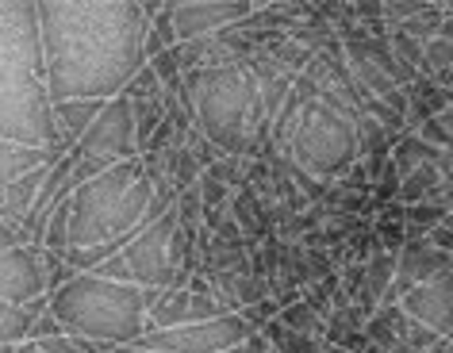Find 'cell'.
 <instances>
[{"label": "cell", "mask_w": 453, "mask_h": 353, "mask_svg": "<svg viewBox=\"0 0 453 353\" xmlns=\"http://www.w3.org/2000/svg\"><path fill=\"white\" fill-rule=\"evenodd\" d=\"M58 150H31V146L0 142V300L12 303H35L47 295V280H42L39 249H31L12 226L4 223V200L19 177L31 169L58 162Z\"/></svg>", "instance_id": "cell-8"}, {"label": "cell", "mask_w": 453, "mask_h": 353, "mask_svg": "<svg viewBox=\"0 0 453 353\" xmlns=\"http://www.w3.org/2000/svg\"><path fill=\"white\" fill-rule=\"evenodd\" d=\"M42 307H47V295L35 303H12V300H0V341H27L31 318H35Z\"/></svg>", "instance_id": "cell-17"}, {"label": "cell", "mask_w": 453, "mask_h": 353, "mask_svg": "<svg viewBox=\"0 0 453 353\" xmlns=\"http://www.w3.org/2000/svg\"><path fill=\"white\" fill-rule=\"evenodd\" d=\"M277 323H280V326H288V330H296V334L323 338V318L315 315L303 300H292V303L280 307V311H277Z\"/></svg>", "instance_id": "cell-20"}, {"label": "cell", "mask_w": 453, "mask_h": 353, "mask_svg": "<svg viewBox=\"0 0 453 353\" xmlns=\"http://www.w3.org/2000/svg\"><path fill=\"white\" fill-rule=\"evenodd\" d=\"M262 338H265L269 353H319V349L326 346L323 338H311V334H296V330L280 326L277 318H273V323H265Z\"/></svg>", "instance_id": "cell-18"}, {"label": "cell", "mask_w": 453, "mask_h": 353, "mask_svg": "<svg viewBox=\"0 0 453 353\" xmlns=\"http://www.w3.org/2000/svg\"><path fill=\"white\" fill-rule=\"evenodd\" d=\"M104 353H146V349H139V346H119V349H104Z\"/></svg>", "instance_id": "cell-27"}, {"label": "cell", "mask_w": 453, "mask_h": 353, "mask_svg": "<svg viewBox=\"0 0 453 353\" xmlns=\"http://www.w3.org/2000/svg\"><path fill=\"white\" fill-rule=\"evenodd\" d=\"M162 0H35L50 104L116 100L146 65V35Z\"/></svg>", "instance_id": "cell-1"}, {"label": "cell", "mask_w": 453, "mask_h": 353, "mask_svg": "<svg viewBox=\"0 0 453 353\" xmlns=\"http://www.w3.org/2000/svg\"><path fill=\"white\" fill-rule=\"evenodd\" d=\"M16 353H42V349L35 346V341H19V346H16Z\"/></svg>", "instance_id": "cell-25"}, {"label": "cell", "mask_w": 453, "mask_h": 353, "mask_svg": "<svg viewBox=\"0 0 453 353\" xmlns=\"http://www.w3.org/2000/svg\"><path fill=\"white\" fill-rule=\"evenodd\" d=\"M108 100H62V104H50L54 116V134H58V150H73L77 139L93 127V119L100 116Z\"/></svg>", "instance_id": "cell-15"}, {"label": "cell", "mask_w": 453, "mask_h": 353, "mask_svg": "<svg viewBox=\"0 0 453 353\" xmlns=\"http://www.w3.org/2000/svg\"><path fill=\"white\" fill-rule=\"evenodd\" d=\"M434 81H441V85H446V88H449V93H453V65H449V70H446V73H441V77H434Z\"/></svg>", "instance_id": "cell-26"}, {"label": "cell", "mask_w": 453, "mask_h": 353, "mask_svg": "<svg viewBox=\"0 0 453 353\" xmlns=\"http://www.w3.org/2000/svg\"><path fill=\"white\" fill-rule=\"evenodd\" d=\"M400 307L415 318V323L434 330L438 338H449L453 334V265L441 272V277L418 284V288H411V292H403Z\"/></svg>", "instance_id": "cell-13"}, {"label": "cell", "mask_w": 453, "mask_h": 353, "mask_svg": "<svg viewBox=\"0 0 453 353\" xmlns=\"http://www.w3.org/2000/svg\"><path fill=\"white\" fill-rule=\"evenodd\" d=\"M449 208H441V203H407L403 208V231H407V242L411 238H426L434 226L446 223Z\"/></svg>", "instance_id": "cell-19"}, {"label": "cell", "mask_w": 453, "mask_h": 353, "mask_svg": "<svg viewBox=\"0 0 453 353\" xmlns=\"http://www.w3.org/2000/svg\"><path fill=\"white\" fill-rule=\"evenodd\" d=\"M403 96H407V131L403 134H415L418 123L441 116V111H449V104H453V93L441 81H434V77H415V81L403 88Z\"/></svg>", "instance_id": "cell-14"}, {"label": "cell", "mask_w": 453, "mask_h": 353, "mask_svg": "<svg viewBox=\"0 0 453 353\" xmlns=\"http://www.w3.org/2000/svg\"><path fill=\"white\" fill-rule=\"evenodd\" d=\"M388 50L395 54V62H400L407 73L418 77V70H423V42H415L411 35H403V31H388Z\"/></svg>", "instance_id": "cell-23"}, {"label": "cell", "mask_w": 453, "mask_h": 353, "mask_svg": "<svg viewBox=\"0 0 453 353\" xmlns=\"http://www.w3.org/2000/svg\"><path fill=\"white\" fill-rule=\"evenodd\" d=\"M173 47H177V35H173V24H169L165 0H162V8H157L154 19H150V35H146V62L157 58V54H165V50H173Z\"/></svg>", "instance_id": "cell-21"}, {"label": "cell", "mask_w": 453, "mask_h": 353, "mask_svg": "<svg viewBox=\"0 0 453 353\" xmlns=\"http://www.w3.org/2000/svg\"><path fill=\"white\" fill-rule=\"evenodd\" d=\"M226 307L215 295H200L188 288H146V330H173L188 323L223 315Z\"/></svg>", "instance_id": "cell-12"}, {"label": "cell", "mask_w": 453, "mask_h": 353, "mask_svg": "<svg viewBox=\"0 0 453 353\" xmlns=\"http://www.w3.org/2000/svg\"><path fill=\"white\" fill-rule=\"evenodd\" d=\"M319 353H346V349H342V346H323Z\"/></svg>", "instance_id": "cell-29"}, {"label": "cell", "mask_w": 453, "mask_h": 353, "mask_svg": "<svg viewBox=\"0 0 453 353\" xmlns=\"http://www.w3.org/2000/svg\"><path fill=\"white\" fill-rule=\"evenodd\" d=\"M246 323L239 311H223L203 323H188V326H173V330H146L134 341L146 353H223L246 341Z\"/></svg>", "instance_id": "cell-10"}, {"label": "cell", "mask_w": 453, "mask_h": 353, "mask_svg": "<svg viewBox=\"0 0 453 353\" xmlns=\"http://www.w3.org/2000/svg\"><path fill=\"white\" fill-rule=\"evenodd\" d=\"M180 100L192 111L196 131L215 146L219 157L262 162L265 154H273L262 111V85L246 65H211V70L185 73Z\"/></svg>", "instance_id": "cell-4"}, {"label": "cell", "mask_w": 453, "mask_h": 353, "mask_svg": "<svg viewBox=\"0 0 453 353\" xmlns=\"http://www.w3.org/2000/svg\"><path fill=\"white\" fill-rule=\"evenodd\" d=\"M54 334H65L58 326V318L50 315V307H42V311L31 318V330H27V341H42V338H54Z\"/></svg>", "instance_id": "cell-24"}, {"label": "cell", "mask_w": 453, "mask_h": 353, "mask_svg": "<svg viewBox=\"0 0 453 353\" xmlns=\"http://www.w3.org/2000/svg\"><path fill=\"white\" fill-rule=\"evenodd\" d=\"M0 142L58 150L35 0H0Z\"/></svg>", "instance_id": "cell-3"}, {"label": "cell", "mask_w": 453, "mask_h": 353, "mask_svg": "<svg viewBox=\"0 0 453 353\" xmlns=\"http://www.w3.org/2000/svg\"><path fill=\"white\" fill-rule=\"evenodd\" d=\"M47 307L70 338L88 341L96 353L134 346L146 334V288L73 272L47 292Z\"/></svg>", "instance_id": "cell-5"}, {"label": "cell", "mask_w": 453, "mask_h": 353, "mask_svg": "<svg viewBox=\"0 0 453 353\" xmlns=\"http://www.w3.org/2000/svg\"><path fill=\"white\" fill-rule=\"evenodd\" d=\"M73 157V188L85 185V180H93L96 173H104V169L119 165V162H131V157H139V134H134V116H131V104L123 96L108 100L104 108H100V116L93 119V127H88L81 139H77L73 150H65Z\"/></svg>", "instance_id": "cell-9"}, {"label": "cell", "mask_w": 453, "mask_h": 353, "mask_svg": "<svg viewBox=\"0 0 453 353\" xmlns=\"http://www.w3.org/2000/svg\"><path fill=\"white\" fill-rule=\"evenodd\" d=\"M257 0H165L177 42L211 39L250 19Z\"/></svg>", "instance_id": "cell-11"}, {"label": "cell", "mask_w": 453, "mask_h": 353, "mask_svg": "<svg viewBox=\"0 0 453 353\" xmlns=\"http://www.w3.org/2000/svg\"><path fill=\"white\" fill-rule=\"evenodd\" d=\"M388 162L392 169L400 173V180L407 173H415V169H423V165H438L441 162V150H434V146H426L418 134H400V139L392 142V154H388Z\"/></svg>", "instance_id": "cell-16"}, {"label": "cell", "mask_w": 453, "mask_h": 353, "mask_svg": "<svg viewBox=\"0 0 453 353\" xmlns=\"http://www.w3.org/2000/svg\"><path fill=\"white\" fill-rule=\"evenodd\" d=\"M19 341H0V353H16Z\"/></svg>", "instance_id": "cell-28"}, {"label": "cell", "mask_w": 453, "mask_h": 353, "mask_svg": "<svg viewBox=\"0 0 453 353\" xmlns=\"http://www.w3.org/2000/svg\"><path fill=\"white\" fill-rule=\"evenodd\" d=\"M196 234L177 223V203L154 223H146L116 257L93 272L104 280L134 284V288H185L196 272Z\"/></svg>", "instance_id": "cell-6"}, {"label": "cell", "mask_w": 453, "mask_h": 353, "mask_svg": "<svg viewBox=\"0 0 453 353\" xmlns=\"http://www.w3.org/2000/svg\"><path fill=\"white\" fill-rule=\"evenodd\" d=\"M154 219V173L142 157L119 162L77 185L70 196V238L62 254L65 272H93Z\"/></svg>", "instance_id": "cell-2"}, {"label": "cell", "mask_w": 453, "mask_h": 353, "mask_svg": "<svg viewBox=\"0 0 453 353\" xmlns=\"http://www.w3.org/2000/svg\"><path fill=\"white\" fill-rule=\"evenodd\" d=\"M277 154L288 157L300 173H308L319 185H334L357 162V127L315 93L311 100H303Z\"/></svg>", "instance_id": "cell-7"}, {"label": "cell", "mask_w": 453, "mask_h": 353, "mask_svg": "<svg viewBox=\"0 0 453 353\" xmlns=\"http://www.w3.org/2000/svg\"><path fill=\"white\" fill-rule=\"evenodd\" d=\"M453 65V39L434 35L430 42H423V70L418 77H441Z\"/></svg>", "instance_id": "cell-22"}]
</instances>
